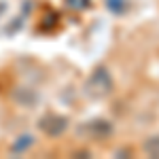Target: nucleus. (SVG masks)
<instances>
[{
    "mask_svg": "<svg viewBox=\"0 0 159 159\" xmlns=\"http://www.w3.org/2000/svg\"><path fill=\"white\" fill-rule=\"evenodd\" d=\"M144 151L151 157H159V136H153L144 142Z\"/></svg>",
    "mask_w": 159,
    "mask_h": 159,
    "instance_id": "nucleus-1",
    "label": "nucleus"
}]
</instances>
